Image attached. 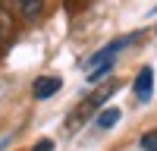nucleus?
Returning a JSON list of instances; mask_svg holds the SVG:
<instances>
[{"label":"nucleus","mask_w":157,"mask_h":151,"mask_svg":"<svg viewBox=\"0 0 157 151\" xmlns=\"http://www.w3.org/2000/svg\"><path fill=\"white\" fill-rule=\"evenodd\" d=\"M13 6H16V13L22 19H29V22H38L44 16V6H47V0H10Z\"/></svg>","instance_id":"obj_1"},{"label":"nucleus","mask_w":157,"mask_h":151,"mask_svg":"<svg viewBox=\"0 0 157 151\" xmlns=\"http://www.w3.org/2000/svg\"><path fill=\"white\" fill-rule=\"evenodd\" d=\"M151 95H154V69L145 66V69L135 76V98L141 101V104H148Z\"/></svg>","instance_id":"obj_2"},{"label":"nucleus","mask_w":157,"mask_h":151,"mask_svg":"<svg viewBox=\"0 0 157 151\" xmlns=\"http://www.w3.org/2000/svg\"><path fill=\"white\" fill-rule=\"evenodd\" d=\"M57 91H60V79H57V76H50V79H38V82H35V98H38V101L54 98Z\"/></svg>","instance_id":"obj_3"},{"label":"nucleus","mask_w":157,"mask_h":151,"mask_svg":"<svg viewBox=\"0 0 157 151\" xmlns=\"http://www.w3.org/2000/svg\"><path fill=\"white\" fill-rule=\"evenodd\" d=\"M120 117H123V113L116 110V107H107V110H101V113H98L94 126H98V129H113V126L120 123Z\"/></svg>","instance_id":"obj_4"},{"label":"nucleus","mask_w":157,"mask_h":151,"mask_svg":"<svg viewBox=\"0 0 157 151\" xmlns=\"http://www.w3.org/2000/svg\"><path fill=\"white\" fill-rule=\"evenodd\" d=\"M10 32H13V19H10V13L3 6V0H0V41H6Z\"/></svg>","instance_id":"obj_5"},{"label":"nucleus","mask_w":157,"mask_h":151,"mask_svg":"<svg viewBox=\"0 0 157 151\" xmlns=\"http://www.w3.org/2000/svg\"><path fill=\"white\" fill-rule=\"evenodd\" d=\"M141 151H157V132H145L141 135Z\"/></svg>","instance_id":"obj_6"},{"label":"nucleus","mask_w":157,"mask_h":151,"mask_svg":"<svg viewBox=\"0 0 157 151\" xmlns=\"http://www.w3.org/2000/svg\"><path fill=\"white\" fill-rule=\"evenodd\" d=\"M32 151H54V142H50V138H41V142L32 145Z\"/></svg>","instance_id":"obj_7"}]
</instances>
